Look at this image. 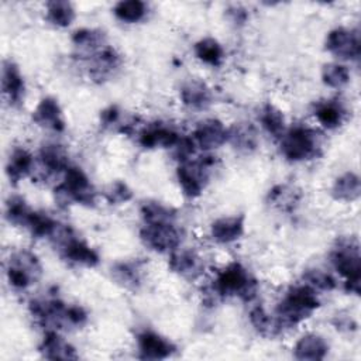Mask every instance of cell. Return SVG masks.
Here are the masks:
<instances>
[{
	"label": "cell",
	"instance_id": "obj_21",
	"mask_svg": "<svg viewBox=\"0 0 361 361\" xmlns=\"http://www.w3.org/2000/svg\"><path fill=\"white\" fill-rule=\"evenodd\" d=\"M244 221L243 214L216 219L210 226V235L219 244H231L244 234Z\"/></svg>",
	"mask_w": 361,
	"mask_h": 361
},
{
	"label": "cell",
	"instance_id": "obj_13",
	"mask_svg": "<svg viewBox=\"0 0 361 361\" xmlns=\"http://www.w3.org/2000/svg\"><path fill=\"white\" fill-rule=\"evenodd\" d=\"M192 138L199 148L212 151L227 142L228 128L219 118H204L195 127Z\"/></svg>",
	"mask_w": 361,
	"mask_h": 361
},
{
	"label": "cell",
	"instance_id": "obj_30",
	"mask_svg": "<svg viewBox=\"0 0 361 361\" xmlns=\"http://www.w3.org/2000/svg\"><path fill=\"white\" fill-rule=\"evenodd\" d=\"M76 17L72 3L65 0H52L45 4V18L55 27H69Z\"/></svg>",
	"mask_w": 361,
	"mask_h": 361
},
{
	"label": "cell",
	"instance_id": "obj_43",
	"mask_svg": "<svg viewBox=\"0 0 361 361\" xmlns=\"http://www.w3.org/2000/svg\"><path fill=\"white\" fill-rule=\"evenodd\" d=\"M120 120V110L117 106H109L100 113V121L104 127H113Z\"/></svg>",
	"mask_w": 361,
	"mask_h": 361
},
{
	"label": "cell",
	"instance_id": "obj_28",
	"mask_svg": "<svg viewBox=\"0 0 361 361\" xmlns=\"http://www.w3.org/2000/svg\"><path fill=\"white\" fill-rule=\"evenodd\" d=\"M193 52L200 62L213 68L220 66L224 61V49L221 44L212 37L199 39L193 45Z\"/></svg>",
	"mask_w": 361,
	"mask_h": 361
},
{
	"label": "cell",
	"instance_id": "obj_9",
	"mask_svg": "<svg viewBox=\"0 0 361 361\" xmlns=\"http://www.w3.org/2000/svg\"><path fill=\"white\" fill-rule=\"evenodd\" d=\"M30 314L34 320L47 327V330H58L68 327V305L58 296H42L31 299L28 303Z\"/></svg>",
	"mask_w": 361,
	"mask_h": 361
},
{
	"label": "cell",
	"instance_id": "obj_17",
	"mask_svg": "<svg viewBox=\"0 0 361 361\" xmlns=\"http://www.w3.org/2000/svg\"><path fill=\"white\" fill-rule=\"evenodd\" d=\"M1 92L11 106H18L24 100L25 82L18 65L11 59L3 61Z\"/></svg>",
	"mask_w": 361,
	"mask_h": 361
},
{
	"label": "cell",
	"instance_id": "obj_35",
	"mask_svg": "<svg viewBox=\"0 0 361 361\" xmlns=\"http://www.w3.org/2000/svg\"><path fill=\"white\" fill-rule=\"evenodd\" d=\"M32 209L28 206L24 197L14 195L10 196L6 200V209H4V216L10 224L20 226V227H27L28 220L32 214Z\"/></svg>",
	"mask_w": 361,
	"mask_h": 361
},
{
	"label": "cell",
	"instance_id": "obj_23",
	"mask_svg": "<svg viewBox=\"0 0 361 361\" xmlns=\"http://www.w3.org/2000/svg\"><path fill=\"white\" fill-rule=\"evenodd\" d=\"M35 158L24 147H14L6 164V175L13 185L34 172Z\"/></svg>",
	"mask_w": 361,
	"mask_h": 361
},
{
	"label": "cell",
	"instance_id": "obj_29",
	"mask_svg": "<svg viewBox=\"0 0 361 361\" xmlns=\"http://www.w3.org/2000/svg\"><path fill=\"white\" fill-rule=\"evenodd\" d=\"M72 42L79 51L93 55L106 45V35L96 28H79L73 31Z\"/></svg>",
	"mask_w": 361,
	"mask_h": 361
},
{
	"label": "cell",
	"instance_id": "obj_8",
	"mask_svg": "<svg viewBox=\"0 0 361 361\" xmlns=\"http://www.w3.org/2000/svg\"><path fill=\"white\" fill-rule=\"evenodd\" d=\"M42 275L38 257L30 250H17L10 254L6 262V276L16 290H25Z\"/></svg>",
	"mask_w": 361,
	"mask_h": 361
},
{
	"label": "cell",
	"instance_id": "obj_2",
	"mask_svg": "<svg viewBox=\"0 0 361 361\" xmlns=\"http://www.w3.org/2000/svg\"><path fill=\"white\" fill-rule=\"evenodd\" d=\"M212 289L219 298H240L250 302L257 295L258 283L243 264L233 261L216 274Z\"/></svg>",
	"mask_w": 361,
	"mask_h": 361
},
{
	"label": "cell",
	"instance_id": "obj_41",
	"mask_svg": "<svg viewBox=\"0 0 361 361\" xmlns=\"http://www.w3.org/2000/svg\"><path fill=\"white\" fill-rule=\"evenodd\" d=\"M269 202L275 206H279L281 209H290L293 207V203L298 202V199L295 197V192L288 188L286 185H278L275 188H272L269 190V196H268Z\"/></svg>",
	"mask_w": 361,
	"mask_h": 361
},
{
	"label": "cell",
	"instance_id": "obj_14",
	"mask_svg": "<svg viewBox=\"0 0 361 361\" xmlns=\"http://www.w3.org/2000/svg\"><path fill=\"white\" fill-rule=\"evenodd\" d=\"M137 348L141 360H165L176 351L171 340L151 330H144L137 336Z\"/></svg>",
	"mask_w": 361,
	"mask_h": 361
},
{
	"label": "cell",
	"instance_id": "obj_10",
	"mask_svg": "<svg viewBox=\"0 0 361 361\" xmlns=\"http://www.w3.org/2000/svg\"><path fill=\"white\" fill-rule=\"evenodd\" d=\"M141 241L152 251L172 252L182 243V231L175 223L144 224L140 230Z\"/></svg>",
	"mask_w": 361,
	"mask_h": 361
},
{
	"label": "cell",
	"instance_id": "obj_27",
	"mask_svg": "<svg viewBox=\"0 0 361 361\" xmlns=\"http://www.w3.org/2000/svg\"><path fill=\"white\" fill-rule=\"evenodd\" d=\"M314 117L324 128H337L344 118V107L338 100H324L316 104Z\"/></svg>",
	"mask_w": 361,
	"mask_h": 361
},
{
	"label": "cell",
	"instance_id": "obj_20",
	"mask_svg": "<svg viewBox=\"0 0 361 361\" xmlns=\"http://www.w3.org/2000/svg\"><path fill=\"white\" fill-rule=\"evenodd\" d=\"M179 96L182 103L193 110H204L212 104V90L206 82L200 79H188L182 83Z\"/></svg>",
	"mask_w": 361,
	"mask_h": 361
},
{
	"label": "cell",
	"instance_id": "obj_32",
	"mask_svg": "<svg viewBox=\"0 0 361 361\" xmlns=\"http://www.w3.org/2000/svg\"><path fill=\"white\" fill-rule=\"evenodd\" d=\"M140 213L144 224H161V223H175L176 212L159 202L148 200L140 207Z\"/></svg>",
	"mask_w": 361,
	"mask_h": 361
},
{
	"label": "cell",
	"instance_id": "obj_44",
	"mask_svg": "<svg viewBox=\"0 0 361 361\" xmlns=\"http://www.w3.org/2000/svg\"><path fill=\"white\" fill-rule=\"evenodd\" d=\"M227 14L230 16V20L235 24H244L247 17H248V13L245 8L240 7V6H233L231 8H228Z\"/></svg>",
	"mask_w": 361,
	"mask_h": 361
},
{
	"label": "cell",
	"instance_id": "obj_31",
	"mask_svg": "<svg viewBox=\"0 0 361 361\" xmlns=\"http://www.w3.org/2000/svg\"><path fill=\"white\" fill-rule=\"evenodd\" d=\"M259 123L264 130L274 138H281L286 131V123L283 113L272 103H265L259 111Z\"/></svg>",
	"mask_w": 361,
	"mask_h": 361
},
{
	"label": "cell",
	"instance_id": "obj_18",
	"mask_svg": "<svg viewBox=\"0 0 361 361\" xmlns=\"http://www.w3.org/2000/svg\"><path fill=\"white\" fill-rule=\"evenodd\" d=\"M121 65L120 54L109 45L90 55L89 59V75L96 82L107 80Z\"/></svg>",
	"mask_w": 361,
	"mask_h": 361
},
{
	"label": "cell",
	"instance_id": "obj_11",
	"mask_svg": "<svg viewBox=\"0 0 361 361\" xmlns=\"http://www.w3.org/2000/svg\"><path fill=\"white\" fill-rule=\"evenodd\" d=\"M326 49L340 59L357 61L361 55V39L355 30L345 27L333 28L326 37Z\"/></svg>",
	"mask_w": 361,
	"mask_h": 361
},
{
	"label": "cell",
	"instance_id": "obj_3",
	"mask_svg": "<svg viewBox=\"0 0 361 361\" xmlns=\"http://www.w3.org/2000/svg\"><path fill=\"white\" fill-rule=\"evenodd\" d=\"M334 269L345 279L344 289L348 293L360 295L361 255L360 244L354 237H341L336 241L330 252Z\"/></svg>",
	"mask_w": 361,
	"mask_h": 361
},
{
	"label": "cell",
	"instance_id": "obj_25",
	"mask_svg": "<svg viewBox=\"0 0 361 361\" xmlns=\"http://www.w3.org/2000/svg\"><path fill=\"white\" fill-rule=\"evenodd\" d=\"M238 152L251 154L258 147V135L251 123H235L228 128L227 140Z\"/></svg>",
	"mask_w": 361,
	"mask_h": 361
},
{
	"label": "cell",
	"instance_id": "obj_4",
	"mask_svg": "<svg viewBox=\"0 0 361 361\" xmlns=\"http://www.w3.org/2000/svg\"><path fill=\"white\" fill-rule=\"evenodd\" d=\"M281 140V152L290 162L313 159L322 152L319 133L307 126L296 124L288 128Z\"/></svg>",
	"mask_w": 361,
	"mask_h": 361
},
{
	"label": "cell",
	"instance_id": "obj_24",
	"mask_svg": "<svg viewBox=\"0 0 361 361\" xmlns=\"http://www.w3.org/2000/svg\"><path fill=\"white\" fill-rule=\"evenodd\" d=\"M329 353V344L327 341L316 333H307L302 336L295 347H293V355L296 360H309V361H317L323 360Z\"/></svg>",
	"mask_w": 361,
	"mask_h": 361
},
{
	"label": "cell",
	"instance_id": "obj_33",
	"mask_svg": "<svg viewBox=\"0 0 361 361\" xmlns=\"http://www.w3.org/2000/svg\"><path fill=\"white\" fill-rule=\"evenodd\" d=\"M148 13V6L141 0H121L114 4L113 14L114 17L126 24H135Z\"/></svg>",
	"mask_w": 361,
	"mask_h": 361
},
{
	"label": "cell",
	"instance_id": "obj_1",
	"mask_svg": "<svg viewBox=\"0 0 361 361\" xmlns=\"http://www.w3.org/2000/svg\"><path fill=\"white\" fill-rule=\"evenodd\" d=\"M320 306L316 290L307 285L290 286L275 309V317L281 326L293 327L309 319Z\"/></svg>",
	"mask_w": 361,
	"mask_h": 361
},
{
	"label": "cell",
	"instance_id": "obj_45",
	"mask_svg": "<svg viewBox=\"0 0 361 361\" xmlns=\"http://www.w3.org/2000/svg\"><path fill=\"white\" fill-rule=\"evenodd\" d=\"M333 324L338 329V330H354L357 327V324L353 322V319L350 316H336L333 320Z\"/></svg>",
	"mask_w": 361,
	"mask_h": 361
},
{
	"label": "cell",
	"instance_id": "obj_36",
	"mask_svg": "<svg viewBox=\"0 0 361 361\" xmlns=\"http://www.w3.org/2000/svg\"><path fill=\"white\" fill-rule=\"evenodd\" d=\"M250 323L265 337H274L282 331L276 317H272L261 305H257L250 310Z\"/></svg>",
	"mask_w": 361,
	"mask_h": 361
},
{
	"label": "cell",
	"instance_id": "obj_26",
	"mask_svg": "<svg viewBox=\"0 0 361 361\" xmlns=\"http://www.w3.org/2000/svg\"><path fill=\"white\" fill-rule=\"evenodd\" d=\"M331 195L336 200H341V202L357 200L361 195L360 176L351 171L344 172L334 180L331 186Z\"/></svg>",
	"mask_w": 361,
	"mask_h": 361
},
{
	"label": "cell",
	"instance_id": "obj_7",
	"mask_svg": "<svg viewBox=\"0 0 361 361\" xmlns=\"http://www.w3.org/2000/svg\"><path fill=\"white\" fill-rule=\"evenodd\" d=\"M55 196L59 203H76L90 207L94 204L96 190L83 169L69 166L63 173L62 182L55 188Z\"/></svg>",
	"mask_w": 361,
	"mask_h": 361
},
{
	"label": "cell",
	"instance_id": "obj_34",
	"mask_svg": "<svg viewBox=\"0 0 361 361\" xmlns=\"http://www.w3.org/2000/svg\"><path fill=\"white\" fill-rule=\"evenodd\" d=\"M113 278L128 289H137L142 281V269L138 262L126 261L117 262L111 267Z\"/></svg>",
	"mask_w": 361,
	"mask_h": 361
},
{
	"label": "cell",
	"instance_id": "obj_40",
	"mask_svg": "<svg viewBox=\"0 0 361 361\" xmlns=\"http://www.w3.org/2000/svg\"><path fill=\"white\" fill-rule=\"evenodd\" d=\"M104 199L110 204H123L133 199V190L123 180L111 182L104 190Z\"/></svg>",
	"mask_w": 361,
	"mask_h": 361
},
{
	"label": "cell",
	"instance_id": "obj_22",
	"mask_svg": "<svg viewBox=\"0 0 361 361\" xmlns=\"http://www.w3.org/2000/svg\"><path fill=\"white\" fill-rule=\"evenodd\" d=\"M38 351L48 360H76L79 357L75 347L61 337L56 330H47Z\"/></svg>",
	"mask_w": 361,
	"mask_h": 361
},
{
	"label": "cell",
	"instance_id": "obj_42",
	"mask_svg": "<svg viewBox=\"0 0 361 361\" xmlns=\"http://www.w3.org/2000/svg\"><path fill=\"white\" fill-rule=\"evenodd\" d=\"M195 151H196V144L193 138L180 135L179 141L173 147V157L182 164L192 159L195 157Z\"/></svg>",
	"mask_w": 361,
	"mask_h": 361
},
{
	"label": "cell",
	"instance_id": "obj_6",
	"mask_svg": "<svg viewBox=\"0 0 361 361\" xmlns=\"http://www.w3.org/2000/svg\"><path fill=\"white\" fill-rule=\"evenodd\" d=\"M214 166L216 159L212 155L192 158L179 164L176 178L182 193L189 199L199 197L207 186Z\"/></svg>",
	"mask_w": 361,
	"mask_h": 361
},
{
	"label": "cell",
	"instance_id": "obj_15",
	"mask_svg": "<svg viewBox=\"0 0 361 361\" xmlns=\"http://www.w3.org/2000/svg\"><path fill=\"white\" fill-rule=\"evenodd\" d=\"M169 269L186 279H196L202 275L204 264L202 257L192 248L178 247L169 252Z\"/></svg>",
	"mask_w": 361,
	"mask_h": 361
},
{
	"label": "cell",
	"instance_id": "obj_5",
	"mask_svg": "<svg viewBox=\"0 0 361 361\" xmlns=\"http://www.w3.org/2000/svg\"><path fill=\"white\" fill-rule=\"evenodd\" d=\"M49 240L54 243L55 248H58L61 257L71 264L93 268L100 262L97 251L78 237L72 227L66 224L59 223Z\"/></svg>",
	"mask_w": 361,
	"mask_h": 361
},
{
	"label": "cell",
	"instance_id": "obj_12",
	"mask_svg": "<svg viewBox=\"0 0 361 361\" xmlns=\"http://www.w3.org/2000/svg\"><path fill=\"white\" fill-rule=\"evenodd\" d=\"M35 165H38V169H34V172L39 179L44 180L52 176H58L59 173H65V171L71 166L68 154L59 144L42 145L35 159Z\"/></svg>",
	"mask_w": 361,
	"mask_h": 361
},
{
	"label": "cell",
	"instance_id": "obj_38",
	"mask_svg": "<svg viewBox=\"0 0 361 361\" xmlns=\"http://www.w3.org/2000/svg\"><path fill=\"white\" fill-rule=\"evenodd\" d=\"M322 80L329 87L341 89L350 82V71L345 65L338 62L326 63L322 68Z\"/></svg>",
	"mask_w": 361,
	"mask_h": 361
},
{
	"label": "cell",
	"instance_id": "obj_19",
	"mask_svg": "<svg viewBox=\"0 0 361 361\" xmlns=\"http://www.w3.org/2000/svg\"><path fill=\"white\" fill-rule=\"evenodd\" d=\"M180 134L171 126L162 123H152L145 126L138 134V142L141 147L151 148H173L179 141Z\"/></svg>",
	"mask_w": 361,
	"mask_h": 361
},
{
	"label": "cell",
	"instance_id": "obj_16",
	"mask_svg": "<svg viewBox=\"0 0 361 361\" xmlns=\"http://www.w3.org/2000/svg\"><path fill=\"white\" fill-rule=\"evenodd\" d=\"M32 121L47 130L62 133L65 130V118L56 99L51 96L42 97L32 111Z\"/></svg>",
	"mask_w": 361,
	"mask_h": 361
},
{
	"label": "cell",
	"instance_id": "obj_37",
	"mask_svg": "<svg viewBox=\"0 0 361 361\" xmlns=\"http://www.w3.org/2000/svg\"><path fill=\"white\" fill-rule=\"evenodd\" d=\"M59 221H56L54 217H51L48 213L44 212H32L28 224H27V230L30 231V234L35 238H51V235L54 234V231L56 230Z\"/></svg>",
	"mask_w": 361,
	"mask_h": 361
},
{
	"label": "cell",
	"instance_id": "obj_39",
	"mask_svg": "<svg viewBox=\"0 0 361 361\" xmlns=\"http://www.w3.org/2000/svg\"><path fill=\"white\" fill-rule=\"evenodd\" d=\"M303 279H305V285L310 286L314 290L330 292L336 288L334 278L329 272L319 269V268H312V269L305 271Z\"/></svg>",
	"mask_w": 361,
	"mask_h": 361
}]
</instances>
